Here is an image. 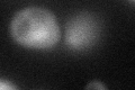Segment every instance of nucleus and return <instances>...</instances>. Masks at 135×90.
<instances>
[{
  "mask_svg": "<svg viewBox=\"0 0 135 90\" xmlns=\"http://www.w3.org/2000/svg\"><path fill=\"white\" fill-rule=\"evenodd\" d=\"M0 89H2V90H12V89H16V86L12 84L10 81H7L5 79H0Z\"/></svg>",
  "mask_w": 135,
  "mask_h": 90,
  "instance_id": "nucleus-3",
  "label": "nucleus"
},
{
  "mask_svg": "<svg viewBox=\"0 0 135 90\" xmlns=\"http://www.w3.org/2000/svg\"><path fill=\"white\" fill-rule=\"evenodd\" d=\"M100 35L99 21L87 11L72 16L65 24L64 42L68 49L84 51L95 45Z\"/></svg>",
  "mask_w": 135,
  "mask_h": 90,
  "instance_id": "nucleus-2",
  "label": "nucleus"
},
{
  "mask_svg": "<svg viewBox=\"0 0 135 90\" xmlns=\"http://www.w3.org/2000/svg\"><path fill=\"white\" fill-rule=\"evenodd\" d=\"M9 29L17 44L31 50H50L61 38L55 15L43 7L31 6L17 11Z\"/></svg>",
  "mask_w": 135,
  "mask_h": 90,
  "instance_id": "nucleus-1",
  "label": "nucleus"
},
{
  "mask_svg": "<svg viewBox=\"0 0 135 90\" xmlns=\"http://www.w3.org/2000/svg\"><path fill=\"white\" fill-rule=\"evenodd\" d=\"M131 1H133V2H135V0H131Z\"/></svg>",
  "mask_w": 135,
  "mask_h": 90,
  "instance_id": "nucleus-5",
  "label": "nucleus"
},
{
  "mask_svg": "<svg viewBox=\"0 0 135 90\" xmlns=\"http://www.w3.org/2000/svg\"><path fill=\"white\" fill-rule=\"evenodd\" d=\"M87 89H106V87L100 81H91L86 86Z\"/></svg>",
  "mask_w": 135,
  "mask_h": 90,
  "instance_id": "nucleus-4",
  "label": "nucleus"
}]
</instances>
